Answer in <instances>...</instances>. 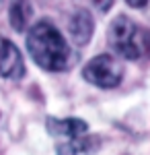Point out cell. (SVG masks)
<instances>
[{"instance_id":"cell-1","label":"cell","mask_w":150,"mask_h":155,"mask_svg":"<svg viewBox=\"0 0 150 155\" xmlns=\"http://www.w3.org/2000/svg\"><path fill=\"white\" fill-rule=\"evenodd\" d=\"M27 50L37 66L49 72H62L74 66L78 54L49 21H37L27 33Z\"/></svg>"},{"instance_id":"cell-2","label":"cell","mask_w":150,"mask_h":155,"mask_svg":"<svg viewBox=\"0 0 150 155\" xmlns=\"http://www.w3.org/2000/svg\"><path fill=\"white\" fill-rule=\"evenodd\" d=\"M107 41L113 54L123 60H140L150 56V31L136 25L130 17H115L107 29Z\"/></svg>"},{"instance_id":"cell-3","label":"cell","mask_w":150,"mask_h":155,"mask_svg":"<svg viewBox=\"0 0 150 155\" xmlns=\"http://www.w3.org/2000/svg\"><path fill=\"white\" fill-rule=\"evenodd\" d=\"M82 79L99 89H113L123 81V66L111 54H99L82 68Z\"/></svg>"},{"instance_id":"cell-4","label":"cell","mask_w":150,"mask_h":155,"mask_svg":"<svg viewBox=\"0 0 150 155\" xmlns=\"http://www.w3.org/2000/svg\"><path fill=\"white\" fill-rule=\"evenodd\" d=\"M25 74V62L21 50L8 37L0 35V79H21Z\"/></svg>"},{"instance_id":"cell-5","label":"cell","mask_w":150,"mask_h":155,"mask_svg":"<svg viewBox=\"0 0 150 155\" xmlns=\"http://www.w3.org/2000/svg\"><path fill=\"white\" fill-rule=\"evenodd\" d=\"M68 33L74 46H86L91 41L92 33H95V19L86 8H78L74 11V15L68 19Z\"/></svg>"},{"instance_id":"cell-6","label":"cell","mask_w":150,"mask_h":155,"mask_svg":"<svg viewBox=\"0 0 150 155\" xmlns=\"http://www.w3.org/2000/svg\"><path fill=\"white\" fill-rule=\"evenodd\" d=\"M45 126L49 134L68 137V139H76V137L89 132V124L80 118H47Z\"/></svg>"},{"instance_id":"cell-7","label":"cell","mask_w":150,"mask_h":155,"mask_svg":"<svg viewBox=\"0 0 150 155\" xmlns=\"http://www.w3.org/2000/svg\"><path fill=\"white\" fill-rule=\"evenodd\" d=\"M31 19H33V2L31 0H11L8 21L14 31H19V33L27 31Z\"/></svg>"},{"instance_id":"cell-8","label":"cell","mask_w":150,"mask_h":155,"mask_svg":"<svg viewBox=\"0 0 150 155\" xmlns=\"http://www.w3.org/2000/svg\"><path fill=\"white\" fill-rule=\"evenodd\" d=\"M56 155H78V149H76V145L70 139L68 143H60L56 147Z\"/></svg>"},{"instance_id":"cell-9","label":"cell","mask_w":150,"mask_h":155,"mask_svg":"<svg viewBox=\"0 0 150 155\" xmlns=\"http://www.w3.org/2000/svg\"><path fill=\"white\" fill-rule=\"evenodd\" d=\"M92 4H95V8L101 12H107L111 8V4H113V0H91Z\"/></svg>"},{"instance_id":"cell-10","label":"cell","mask_w":150,"mask_h":155,"mask_svg":"<svg viewBox=\"0 0 150 155\" xmlns=\"http://www.w3.org/2000/svg\"><path fill=\"white\" fill-rule=\"evenodd\" d=\"M127 6H132V8H144L146 4H148V0H126Z\"/></svg>"}]
</instances>
